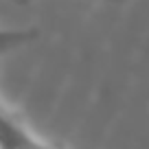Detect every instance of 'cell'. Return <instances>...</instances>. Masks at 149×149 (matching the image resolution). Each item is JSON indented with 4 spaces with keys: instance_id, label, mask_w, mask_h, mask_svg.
<instances>
[{
    "instance_id": "cell-2",
    "label": "cell",
    "mask_w": 149,
    "mask_h": 149,
    "mask_svg": "<svg viewBox=\"0 0 149 149\" xmlns=\"http://www.w3.org/2000/svg\"><path fill=\"white\" fill-rule=\"evenodd\" d=\"M40 37L37 29H11V26H0V55L11 53L15 48H22L26 44H33Z\"/></svg>"
},
{
    "instance_id": "cell-1",
    "label": "cell",
    "mask_w": 149,
    "mask_h": 149,
    "mask_svg": "<svg viewBox=\"0 0 149 149\" xmlns=\"http://www.w3.org/2000/svg\"><path fill=\"white\" fill-rule=\"evenodd\" d=\"M42 140L35 138L18 118L0 103V149H31Z\"/></svg>"
},
{
    "instance_id": "cell-3",
    "label": "cell",
    "mask_w": 149,
    "mask_h": 149,
    "mask_svg": "<svg viewBox=\"0 0 149 149\" xmlns=\"http://www.w3.org/2000/svg\"><path fill=\"white\" fill-rule=\"evenodd\" d=\"M110 2H121V0H110Z\"/></svg>"
}]
</instances>
